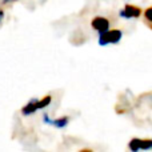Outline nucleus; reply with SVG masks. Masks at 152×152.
Instances as JSON below:
<instances>
[{"label": "nucleus", "instance_id": "20e7f679", "mask_svg": "<svg viewBox=\"0 0 152 152\" xmlns=\"http://www.w3.org/2000/svg\"><path fill=\"white\" fill-rule=\"evenodd\" d=\"M110 26H111L110 20H108L107 18H104V16H96V18H94L91 21V27L95 31L99 32V34H103V32L108 31Z\"/></svg>", "mask_w": 152, "mask_h": 152}, {"label": "nucleus", "instance_id": "6e6552de", "mask_svg": "<svg viewBox=\"0 0 152 152\" xmlns=\"http://www.w3.org/2000/svg\"><path fill=\"white\" fill-rule=\"evenodd\" d=\"M51 102H52V96H51V95H47V96H44L43 99H39V110H43V108L48 107Z\"/></svg>", "mask_w": 152, "mask_h": 152}, {"label": "nucleus", "instance_id": "1a4fd4ad", "mask_svg": "<svg viewBox=\"0 0 152 152\" xmlns=\"http://www.w3.org/2000/svg\"><path fill=\"white\" fill-rule=\"evenodd\" d=\"M3 19H4V11H3L1 8H0V23H1Z\"/></svg>", "mask_w": 152, "mask_h": 152}, {"label": "nucleus", "instance_id": "f03ea898", "mask_svg": "<svg viewBox=\"0 0 152 152\" xmlns=\"http://www.w3.org/2000/svg\"><path fill=\"white\" fill-rule=\"evenodd\" d=\"M119 16L123 19H137L143 16V10L137 5L134 4H126L120 11H119Z\"/></svg>", "mask_w": 152, "mask_h": 152}, {"label": "nucleus", "instance_id": "39448f33", "mask_svg": "<svg viewBox=\"0 0 152 152\" xmlns=\"http://www.w3.org/2000/svg\"><path fill=\"white\" fill-rule=\"evenodd\" d=\"M43 120H44V123L51 124V126L55 127V128H64V127H67L69 123L68 116H63V118H59V119H51L47 113L43 115Z\"/></svg>", "mask_w": 152, "mask_h": 152}, {"label": "nucleus", "instance_id": "9d476101", "mask_svg": "<svg viewBox=\"0 0 152 152\" xmlns=\"http://www.w3.org/2000/svg\"><path fill=\"white\" fill-rule=\"evenodd\" d=\"M11 1H16V0H3V3H4V4H7V3H11Z\"/></svg>", "mask_w": 152, "mask_h": 152}, {"label": "nucleus", "instance_id": "0eeeda50", "mask_svg": "<svg viewBox=\"0 0 152 152\" xmlns=\"http://www.w3.org/2000/svg\"><path fill=\"white\" fill-rule=\"evenodd\" d=\"M143 23L150 29H152V5L143 11Z\"/></svg>", "mask_w": 152, "mask_h": 152}, {"label": "nucleus", "instance_id": "f257e3e1", "mask_svg": "<svg viewBox=\"0 0 152 152\" xmlns=\"http://www.w3.org/2000/svg\"><path fill=\"white\" fill-rule=\"evenodd\" d=\"M121 37H123V32L120 29H108L103 34H99L97 42H99V45L105 47L110 44H118L121 40Z\"/></svg>", "mask_w": 152, "mask_h": 152}, {"label": "nucleus", "instance_id": "423d86ee", "mask_svg": "<svg viewBox=\"0 0 152 152\" xmlns=\"http://www.w3.org/2000/svg\"><path fill=\"white\" fill-rule=\"evenodd\" d=\"M37 110H39V99H32L21 108V113H23L24 116H28V115L35 113Z\"/></svg>", "mask_w": 152, "mask_h": 152}, {"label": "nucleus", "instance_id": "7ed1b4c3", "mask_svg": "<svg viewBox=\"0 0 152 152\" xmlns=\"http://www.w3.org/2000/svg\"><path fill=\"white\" fill-rule=\"evenodd\" d=\"M128 148L132 152H137L140 150H152V139H139V137H134L129 140Z\"/></svg>", "mask_w": 152, "mask_h": 152}]
</instances>
